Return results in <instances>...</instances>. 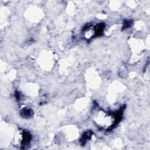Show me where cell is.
<instances>
[{
    "instance_id": "6da1fadb",
    "label": "cell",
    "mask_w": 150,
    "mask_h": 150,
    "mask_svg": "<svg viewBox=\"0 0 150 150\" xmlns=\"http://www.w3.org/2000/svg\"><path fill=\"white\" fill-rule=\"evenodd\" d=\"M114 117L111 114L104 111H98L94 116V121L100 127L108 128L112 126L114 122Z\"/></svg>"
}]
</instances>
